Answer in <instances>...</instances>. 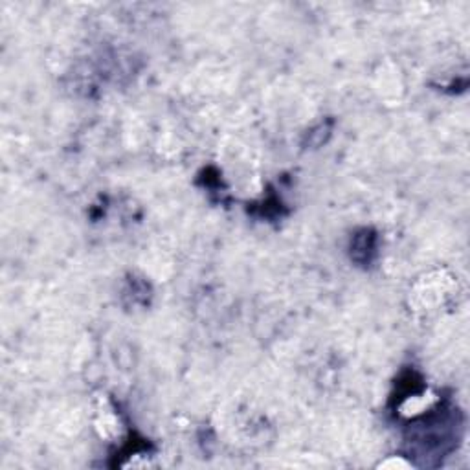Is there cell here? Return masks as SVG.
<instances>
[{"instance_id":"6da1fadb","label":"cell","mask_w":470,"mask_h":470,"mask_svg":"<svg viewBox=\"0 0 470 470\" xmlns=\"http://www.w3.org/2000/svg\"><path fill=\"white\" fill-rule=\"evenodd\" d=\"M375 242L377 237L373 233L364 230L362 233H359L357 237L353 239V244H351V256L360 263H369L371 261V254H375Z\"/></svg>"}]
</instances>
